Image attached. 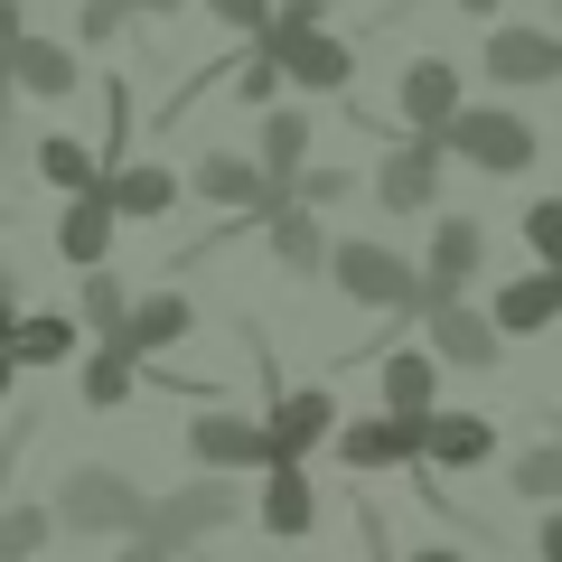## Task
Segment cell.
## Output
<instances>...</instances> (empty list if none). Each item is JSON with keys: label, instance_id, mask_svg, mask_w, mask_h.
<instances>
[{"label": "cell", "instance_id": "ac0fdd59", "mask_svg": "<svg viewBox=\"0 0 562 562\" xmlns=\"http://www.w3.org/2000/svg\"><path fill=\"white\" fill-rule=\"evenodd\" d=\"M113 198H103V188H85V198H66L57 206V254L76 262V272H103V254H113Z\"/></svg>", "mask_w": 562, "mask_h": 562}, {"label": "cell", "instance_id": "7a4b0ae2", "mask_svg": "<svg viewBox=\"0 0 562 562\" xmlns=\"http://www.w3.org/2000/svg\"><path fill=\"white\" fill-rule=\"evenodd\" d=\"M441 150L469 160V169H487V179H525V169H535V122H525L516 103H469L441 132Z\"/></svg>", "mask_w": 562, "mask_h": 562}, {"label": "cell", "instance_id": "4dcf8cb0", "mask_svg": "<svg viewBox=\"0 0 562 562\" xmlns=\"http://www.w3.org/2000/svg\"><path fill=\"white\" fill-rule=\"evenodd\" d=\"M516 225H525V254H535L543 272H562V188H553V198H535Z\"/></svg>", "mask_w": 562, "mask_h": 562}, {"label": "cell", "instance_id": "5bb4252c", "mask_svg": "<svg viewBox=\"0 0 562 562\" xmlns=\"http://www.w3.org/2000/svg\"><path fill=\"white\" fill-rule=\"evenodd\" d=\"M422 328H431V357H441V366H497L506 357V328L487 319V310H469V301L422 310Z\"/></svg>", "mask_w": 562, "mask_h": 562}, {"label": "cell", "instance_id": "44dd1931", "mask_svg": "<svg viewBox=\"0 0 562 562\" xmlns=\"http://www.w3.org/2000/svg\"><path fill=\"white\" fill-rule=\"evenodd\" d=\"M103 198H113L122 225H160L169 206H179V169H160V160H122L113 179H103Z\"/></svg>", "mask_w": 562, "mask_h": 562}, {"label": "cell", "instance_id": "277c9868", "mask_svg": "<svg viewBox=\"0 0 562 562\" xmlns=\"http://www.w3.org/2000/svg\"><path fill=\"white\" fill-rule=\"evenodd\" d=\"M235 516H244V487H235V479H216V469H198V479H188L179 497H160V506H150V543H169V553H188V543L225 535Z\"/></svg>", "mask_w": 562, "mask_h": 562}, {"label": "cell", "instance_id": "ab89813d", "mask_svg": "<svg viewBox=\"0 0 562 562\" xmlns=\"http://www.w3.org/2000/svg\"><path fill=\"white\" fill-rule=\"evenodd\" d=\"M403 562H460V553H450V543H422V553H403Z\"/></svg>", "mask_w": 562, "mask_h": 562}, {"label": "cell", "instance_id": "5b68a950", "mask_svg": "<svg viewBox=\"0 0 562 562\" xmlns=\"http://www.w3.org/2000/svg\"><path fill=\"white\" fill-rule=\"evenodd\" d=\"M441 160H450V150L431 132L394 140V150L375 160V206H384V216H431V206H441Z\"/></svg>", "mask_w": 562, "mask_h": 562}, {"label": "cell", "instance_id": "484cf974", "mask_svg": "<svg viewBox=\"0 0 562 562\" xmlns=\"http://www.w3.org/2000/svg\"><path fill=\"white\" fill-rule=\"evenodd\" d=\"M76 357V319H57V310H20V328H10V366H66Z\"/></svg>", "mask_w": 562, "mask_h": 562}, {"label": "cell", "instance_id": "9c48e42d", "mask_svg": "<svg viewBox=\"0 0 562 562\" xmlns=\"http://www.w3.org/2000/svg\"><path fill=\"white\" fill-rule=\"evenodd\" d=\"M479 76L497 94H525V85H562V29H487Z\"/></svg>", "mask_w": 562, "mask_h": 562}, {"label": "cell", "instance_id": "83f0119b", "mask_svg": "<svg viewBox=\"0 0 562 562\" xmlns=\"http://www.w3.org/2000/svg\"><path fill=\"white\" fill-rule=\"evenodd\" d=\"M57 525H66V516H57V497H47V506H38V497H20L10 516H0V562H38Z\"/></svg>", "mask_w": 562, "mask_h": 562}, {"label": "cell", "instance_id": "7c38bea8", "mask_svg": "<svg viewBox=\"0 0 562 562\" xmlns=\"http://www.w3.org/2000/svg\"><path fill=\"white\" fill-rule=\"evenodd\" d=\"M394 103H403V122H413V132H431V140H441L450 122L469 113L460 66H450V57H413V66H403V85H394Z\"/></svg>", "mask_w": 562, "mask_h": 562}, {"label": "cell", "instance_id": "e575fe53", "mask_svg": "<svg viewBox=\"0 0 562 562\" xmlns=\"http://www.w3.org/2000/svg\"><path fill=\"white\" fill-rule=\"evenodd\" d=\"M281 29H328V0H281Z\"/></svg>", "mask_w": 562, "mask_h": 562}, {"label": "cell", "instance_id": "d590c367", "mask_svg": "<svg viewBox=\"0 0 562 562\" xmlns=\"http://www.w3.org/2000/svg\"><path fill=\"white\" fill-rule=\"evenodd\" d=\"M535 553H543V562H562V506H553V516L535 525Z\"/></svg>", "mask_w": 562, "mask_h": 562}, {"label": "cell", "instance_id": "ffe728a7", "mask_svg": "<svg viewBox=\"0 0 562 562\" xmlns=\"http://www.w3.org/2000/svg\"><path fill=\"white\" fill-rule=\"evenodd\" d=\"M254 525H262V535H281V543H301L310 525H319V487H310V469H262Z\"/></svg>", "mask_w": 562, "mask_h": 562}, {"label": "cell", "instance_id": "603a6c76", "mask_svg": "<svg viewBox=\"0 0 562 562\" xmlns=\"http://www.w3.org/2000/svg\"><path fill=\"white\" fill-rule=\"evenodd\" d=\"M497 460V422L487 413H431V431H422V469H479Z\"/></svg>", "mask_w": 562, "mask_h": 562}, {"label": "cell", "instance_id": "836d02e7", "mask_svg": "<svg viewBox=\"0 0 562 562\" xmlns=\"http://www.w3.org/2000/svg\"><path fill=\"white\" fill-rule=\"evenodd\" d=\"M347 188H357L347 169H301V188H291V198H301V206H338Z\"/></svg>", "mask_w": 562, "mask_h": 562}, {"label": "cell", "instance_id": "1f68e13d", "mask_svg": "<svg viewBox=\"0 0 562 562\" xmlns=\"http://www.w3.org/2000/svg\"><path fill=\"white\" fill-rule=\"evenodd\" d=\"M132 20H140L132 0H85V10H76V38H85V47H113Z\"/></svg>", "mask_w": 562, "mask_h": 562}, {"label": "cell", "instance_id": "4316f807", "mask_svg": "<svg viewBox=\"0 0 562 562\" xmlns=\"http://www.w3.org/2000/svg\"><path fill=\"white\" fill-rule=\"evenodd\" d=\"M132 281H122V272H85V291H76V319L85 328H94V338H122V328H132Z\"/></svg>", "mask_w": 562, "mask_h": 562}, {"label": "cell", "instance_id": "f1b7e54d", "mask_svg": "<svg viewBox=\"0 0 562 562\" xmlns=\"http://www.w3.org/2000/svg\"><path fill=\"white\" fill-rule=\"evenodd\" d=\"M506 487H516V506H562V441H525Z\"/></svg>", "mask_w": 562, "mask_h": 562}, {"label": "cell", "instance_id": "9a60e30c", "mask_svg": "<svg viewBox=\"0 0 562 562\" xmlns=\"http://www.w3.org/2000/svg\"><path fill=\"white\" fill-rule=\"evenodd\" d=\"M140 375H150V357H140L132 338H94V357H85L76 394H85V413H122V403L140 394Z\"/></svg>", "mask_w": 562, "mask_h": 562}, {"label": "cell", "instance_id": "52a82bcc", "mask_svg": "<svg viewBox=\"0 0 562 562\" xmlns=\"http://www.w3.org/2000/svg\"><path fill=\"white\" fill-rule=\"evenodd\" d=\"M188 460L198 469H216V479H244V469H272V422H254V413H198L188 422Z\"/></svg>", "mask_w": 562, "mask_h": 562}, {"label": "cell", "instance_id": "cb8c5ba5", "mask_svg": "<svg viewBox=\"0 0 562 562\" xmlns=\"http://www.w3.org/2000/svg\"><path fill=\"white\" fill-rule=\"evenodd\" d=\"M29 160H38V179H47V188H66V198H85V188L113 179V169H103L76 132H38V140H29Z\"/></svg>", "mask_w": 562, "mask_h": 562}, {"label": "cell", "instance_id": "8d00e7d4", "mask_svg": "<svg viewBox=\"0 0 562 562\" xmlns=\"http://www.w3.org/2000/svg\"><path fill=\"white\" fill-rule=\"evenodd\" d=\"M122 562H179V553H169V543H150V535H132V543H122Z\"/></svg>", "mask_w": 562, "mask_h": 562}, {"label": "cell", "instance_id": "8992f818", "mask_svg": "<svg viewBox=\"0 0 562 562\" xmlns=\"http://www.w3.org/2000/svg\"><path fill=\"white\" fill-rule=\"evenodd\" d=\"M262 57H281V76L301 85V94H347V85H357V47H347L338 29H272Z\"/></svg>", "mask_w": 562, "mask_h": 562}, {"label": "cell", "instance_id": "74e56055", "mask_svg": "<svg viewBox=\"0 0 562 562\" xmlns=\"http://www.w3.org/2000/svg\"><path fill=\"white\" fill-rule=\"evenodd\" d=\"M140 20H179V10H198V0H132Z\"/></svg>", "mask_w": 562, "mask_h": 562}, {"label": "cell", "instance_id": "d4e9b609", "mask_svg": "<svg viewBox=\"0 0 562 562\" xmlns=\"http://www.w3.org/2000/svg\"><path fill=\"white\" fill-rule=\"evenodd\" d=\"M188 328H198V301H188V291H140V310H132L122 338H132L140 357H160V347H179Z\"/></svg>", "mask_w": 562, "mask_h": 562}, {"label": "cell", "instance_id": "d6986e66", "mask_svg": "<svg viewBox=\"0 0 562 562\" xmlns=\"http://www.w3.org/2000/svg\"><path fill=\"white\" fill-rule=\"evenodd\" d=\"M254 160L272 169V188H281V198L301 188V169H310V113H301V103H272V113L254 122Z\"/></svg>", "mask_w": 562, "mask_h": 562}, {"label": "cell", "instance_id": "ba28073f", "mask_svg": "<svg viewBox=\"0 0 562 562\" xmlns=\"http://www.w3.org/2000/svg\"><path fill=\"white\" fill-rule=\"evenodd\" d=\"M422 431H431V422L384 413V403H375L366 422H338V441H328V450H338L357 479H384V469H413V460H422Z\"/></svg>", "mask_w": 562, "mask_h": 562}, {"label": "cell", "instance_id": "7402d4cb", "mask_svg": "<svg viewBox=\"0 0 562 562\" xmlns=\"http://www.w3.org/2000/svg\"><path fill=\"white\" fill-rule=\"evenodd\" d=\"M10 76H20V94H38V103H66L85 85V57L66 38H20L10 47Z\"/></svg>", "mask_w": 562, "mask_h": 562}, {"label": "cell", "instance_id": "30bf717a", "mask_svg": "<svg viewBox=\"0 0 562 562\" xmlns=\"http://www.w3.org/2000/svg\"><path fill=\"white\" fill-rule=\"evenodd\" d=\"M272 469H301L319 441H338V394L328 384H291V394H272Z\"/></svg>", "mask_w": 562, "mask_h": 562}, {"label": "cell", "instance_id": "2e32d148", "mask_svg": "<svg viewBox=\"0 0 562 562\" xmlns=\"http://www.w3.org/2000/svg\"><path fill=\"white\" fill-rule=\"evenodd\" d=\"M262 244H272V262H281V272H291V281L328 272V254H338V244L319 235V206H301V198H291V206H272V216H262Z\"/></svg>", "mask_w": 562, "mask_h": 562}, {"label": "cell", "instance_id": "4fadbf2b", "mask_svg": "<svg viewBox=\"0 0 562 562\" xmlns=\"http://www.w3.org/2000/svg\"><path fill=\"white\" fill-rule=\"evenodd\" d=\"M375 403H384V413L431 422V413H441V357H431V347H384V366H375Z\"/></svg>", "mask_w": 562, "mask_h": 562}, {"label": "cell", "instance_id": "6da1fadb", "mask_svg": "<svg viewBox=\"0 0 562 562\" xmlns=\"http://www.w3.org/2000/svg\"><path fill=\"white\" fill-rule=\"evenodd\" d=\"M150 506L160 497H140L122 469H66L57 479V516H66V535H150Z\"/></svg>", "mask_w": 562, "mask_h": 562}, {"label": "cell", "instance_id": "f35d334b", "mask_svg": "<svg viewBox=\"0 0 562 562\" xmlns=\"http://www.w3.org/2000/svg\"><path fill=\"white\" fill-rule=\"evenodd\" d=\"M450 10H469V20H497V10H506V0H450Z\"/></svg>", "mask_w": 562, "mask_h": 562}, {"label": "cell", "instance_id": "d6a6232c", "mask_svg": "<svg viewBox=\"0 0 562 562\" xmlns=\"http://www.w3.org/2000/svg\"><path fill=\"white\" fill-rule=\"evenodd\" d=\"M281 85H291V76H281V57H244V76H235V94H244V103H272Z\"/></svg>", "mask_w": 562, "mask_h": 562}, {"label": "cell", "instance_id": "8fae6325", "mask_svg": "<svg viewBox=\"0 0 562 562\" xmlns=\"http://www.w3.org/2000/svg\"><path fill=\"white\" fill-rule=\"evenodd\" d=\"M479 262H487L479 216H441L431 225V254H422V310H450L469 281H479Z\"/></svg>", "mask_w": 562, "mask_h": 562}, {"label": "cell", "instance_id": "3957f363", "mask_svg": "<svg viewBox=\"0 0 562 562\" xmlns=\"http://www.w3.org/2000/svg\"><path fill=\"white\" fill-rule=\"evenodd\" d=\"M328 281H338V301H357V310H422V262L384 254V244H338V254H328Z\"/></svg>", "mask_w": 562, "mask_h": 562}, {"label": "cell", "instance_id": "f546056e", "mask_svg": "<svg viewBox=\"0 0 562 562\" xmlns=\"http://www.w3.org/2000/svg\"><path fill=\"white\" fill-rule=\"evenodd\" d=\"M198 10L225 29V38H254V47L281 29V0H198Z\"/></svg>", "mask_w": 562, "mask_h": 562}, {"label": "cell", "instance_id": "e0dca14e", "mask_svg": "<svg viewBox=\"0 0 562 562\" xmlns=\"http://www.w3.org/2000/svg\"><path fill=\"white\" fill-rule=\"evenodd\" d=\"M487 319L506 328V338H535V328H553L562 319V272H516V281H497V301H487Z\"/></svg>", "mask_w": 562, "mask_h": 562}]
</instances>
